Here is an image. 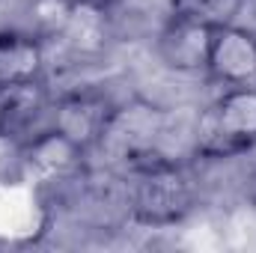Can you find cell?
<instances>
[{
    "instance_id": "6da1fadb",
    "label": "cell",
    "mask_w": 256,
    "mask_h": 253,
    "mask_svg": "<svg viewBox=\"0 0 256 253\" xmlns=\"http://www.w3.org/2000/svg\"><path fill=\"white\" fill-rule=\"evenodd\" d=\"M122 170V206L128 218L140 226H176L200 202V182L185 158L152 152Z\"/></svg>"
},
{
    "instance_id": "7a4b0ae2",
    "label": "cell",
    "mask_w": 256,
    "mask_h": 253,
    "mask_svg": "<svg viewBox=\"0 0 256 253\" xmlns=\"http://www.w3.org/2000/svg\"><path fill=\"white\" fill-rule=\"evenodd\" d=\"M256 149V84L226 86L194 122L191 152L202 161H226Z\"/></svg>"
},
{
    "instance_id": "3957f363",
    "label": "cell",
    "mask_w": 256,
    "mask_h": 253,
    "mask_svg": "<svg viewBox=\"0 0 256 253\" xmlns=\"http://www.w3.org/2000/svg\"><path fill=\"white\" fill-rule=\"evenodd\" d=\"M164 134H167V110L149 98L131 96L128 102L116 104L96 152H104L110 161L128 167L131 161H137L143 155L167 152L161 146Z\"/></svg>"
},
{
    "instance_id": "277c9868",
    "label": "cell",
    "mask_w": 256,
    "mask_h": 253,
    "mask_svg": "<svg viewBox=\"0 0 256 253\" xmlns=\"http://www.w3.org/2000/svg\"><path fill=\"white\" fill-rule=\"evenodd\" d=\"M116 36L120 33L108 0H72L63 27L48 45H57L72 63L90 66L108 57Z\"/></svg>"
},
{
    "instance_id": "5b68a950",
    "label": "cell",
    "mask_w": 256,
    "mask_h": 253,
    "mask_svg": "<svg viewBox=\"0 0 256 253\" xmlns=\"http://www.w3.org/2000/svg\"><path fill=\"white\" fill-rule=\"evenodd\" d=\"M116 104L120 102L110 92H104L102 86H74V90L60 92L57 102L51 98V108H48L51 122L48 126L63 131L68 140H74L78 146H84L92 155Z\"/></svg>"
},
{
    "instance_id": "8992f818",
    "label": "cell",
    "mask_w": 256,
    "mask_h": 253,
    "mask_svg": "<svg viewBox=\"0 0 256 253\" xmlns=\"http://www.w3.org/2000/svg\"><path fill=\"white\" fill-rule=\"evenodd\" d=\"M214 30L218 21L200 18L191 12H170L155 30V54L164 68L176 74H200L208 63Z\"/></svg>"
},
{
    "instance_id": "52a82bcc",
    "label": "cell",
    "mask_w": 256,
    "mask_h": 253,
    "mask_svg": "<svg viewBox=\"0 0 256 253\" xmlns=\"http://www.w3.org/2000/svg\"><path fill=\"white\" fill-rule=\"evenodd\" d=\"M86 158L90 152L54 126L39 128L21 140V167L42 185L78 182L86 173Z\"/></svg>"
},
{
    "instance_id": "ba28073f",
    "label": "cell",
    "mask_w": 256,
    "mask_h": 253,
    "mask_svg": "<svg viewBox=\"0 0 256 253\" xmlns=\"http://www.w3.org/2000/svg\"><path fill=\"white\" fill-rule=\"evenodd\" d=\"M202 74L220 86L256 84V30L238 27L232 21L218 24Z\"/></svg>"
},
{
    "instance_id": "9c48e42d",
    "label": "cell",
    "mask_w": 256,
    "mask_h": 253,
    "mask_svg": "<svg viewBox=\"0 0 256 253\" xmlns=\"http://www.w3.org/2000/svg\"><path fill=\"white\" fill-rule=\"evenodd\" d=\"M48 42L33 30L3 27L0 30V84L45 80Z\"/></svg>"
},
{
    "instance_id": "30bf717a",
    "label": "cell",
    "mask_w": 256,
    "mask_h": 253,
    "mask_svg": "<svg viewBox=\"0 0 256 253\" xmlns=\"http://www.w3.org/2000/svg\"><path fill=\"white\" fill-rule=\"evenodd\" d=\"M51 90L45 80L0 84V137L33 134V126L48 114Z\"/></svg>"
},
{
    "instance_id": "8fae6325",
    "label": "cell",
    "mask_w": 256,
    "mask_h": 253,
    "mask_svg": "<svg viewBox=\"0 0 256 253\" xmlns=\"http://www.w3.org/2000/svg\"><path fill=\"white\" fill-rule=\"evenodd\" d=\"M236 3H242V0H236Z\"/></svg>"
}]
</instances>
